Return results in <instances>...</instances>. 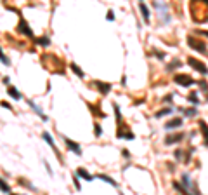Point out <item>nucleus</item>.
<instances>
[{
	"instance_id": "1",
	"label": "nucleus",
	"mask_w": 208,
	"mask_h": 195,
	"mask_svg": "<svg viewBox=\"0 0 208 195\" xmlns=\"http://www.w3.org/2000/svg\"><path fill=\"white\" fill-rule=\"evenodd\" d=\"M187 44H189L191 49H194V51H198V52H201V54H205V52H207V45H205L203 42L196 40L194 37H187Z\"/></svg>"
},
{
	"instance_id": "2",
	"label": "nucleus",
	"mask_w": 208,
	"mask_h": 195,
	"mask_svg": "<svg viewBox=\"0 0 208 195\" xmlns=\"http://www.w3.org/2000/svg\"><path fill=\"white\" fill-rule=\"evenodd\" d=\"M173 80H175V84H179V85H182V87H187V85H192V84H194V80H192L189 75H184V73H177V75L173 77Z\"/></svg>"
},
{
	"instance_id": "3",
	"label": "nucleus",
	"mask_w": 208,
	"mask_h": 195,
	"mask_svg": "<svg viewBox=\"0 0 208 195\" xmlns=\"http://www.w3.org/2000/svg\"><path fill=\"white\" fill-rule=\"evenodd\" d=\"M187 65L192 66V68H196V70H198L199 73H203V75H207V73H208V68L201 63V61H198L196 58H187Z\"/></svg>"
},
{
	"instance_id": "4",
	"label": "nucleus",
	"mask_w": 208,
	"mask_h": 195,
	"mask_svg": "<svg viewBox=\"0 0 208 195\" xmlns=\"http://www.w3.org/2000/svg\"><path fill=\"white\" fill-rule=\"evenodd\" d=\"M18 28H19V32H21V33H24L26 37H33V32L30 30V26L26 24V21L23 19V18L19 19V26H18Z\"/></svg>"
},
{
	"instance_id": "5",
	"label": "nucleus",
	"mask_w": 208,
	"mask_h": 195,
	"mask_svg": "<svg viewBox=\"0 0 208 195\" xmlns=\"http://www.w3.org/2000/svg\"><path fill=\"white\" fill-rule=\"evenodd\" d=\"M64 143H66V146L71 150V152H75L76 155H82V148L76 145V143H73L71 139H68V138H64Z\"/></svg>"
},
{
	"instance_id": "6",
	"label": "nucleus",
	"mask_w": 208,
	"mask_h": 195,
	"mask_svg": "<svg viewBox=\"0 0 208 195\" xmlns=\"http://www.w3.org/2000/svg\"><path fill=\"white\" fill-rule=\"evenodd\" d=\"M184 136H186L184 133H179V134H173V136H168L167 139H165V143H167V145H172V143H179L180 139H184Z\"/></svg>"
},
{
	"instance_id": "7",
	"label": "nucleus",
	"mask_w": 208,
	"mask_h": 195,
	"mask_svg": "<svg viewBox=\"0 0 208 195\" xmlns=\"http://www.w3.org/2000/svg\"><path fill=\"white\" fill-rule=\"evenodd\" d=\"M139 9H141V12H142V19L146 21V24H148V23H149V11H148L146 4L141 2V4H139Z\"/></svg>"
},
{
	"instance_id": "8",
	"label": "nucleus",
	"mask_w": 208,
	"mask_h": 195,
	"mask_svg": "<svg viewBox=\"0 0 208 195\" xmlns=\"http://www.w3.org/2000/svg\"><path fill=\"white\" fill-rule=\"evenodd\" d=\"M28 105H30V106H31V108L35 110V113H37L38 117L42 118V120H47V115H45V113H43V112H42V110L38 108V106L35 105V103H33V101H31V99H28Z\"/></svg>"
},
{
	"instance_id": "9",
	"label": "nucleus",
	"mask_w": 208,
	"mask_h": 195,
	"mask_svg": "<svg viewBox=\"0 0 208 195\" xmlns=\"http://www.w3.org/2000/svg\"><path fill=\"white\" fill-rule=\"evenodd\" d=\"M179 125H182V118L177 117V118H173V120H170V122L165 125V129H168V131H170V129H173V127H179Z\"/></svg>"
},
{
	"instance_id": "10",
	"label": "nucleus",
	"mask_w": 208,
	"mask_h": 195,
	"mask_svg": "<svg viewBox=\"0 0 208 195\" xmlns=\"http://www.w3.org/2000/svg\"><path fill=\"white\" fill-rule=\"evenodd\" d=\"M76 174H78V176H82V178H85L87 181H92V179H94V176H92V174H89V173H87V171H85L83 167L76 169Z\"/></svg>"
},
{
	"instance_id": "11",
	"label": "nucleus",
	"mask_w": 208,
	"mask_h": 195,
	"mask_svg": "<svg viewBox=\"0 0 208 195\" xmlns=\"http://www.w3.org/2000/svg\"><path fill=\"white\" fill-rule=\"evenodd\" d=\"M95 85L99 87V91L101 92H104V94H108L109 91H111V85L109 84H102V82H95Z\"/></svg>"
},
{
	"instance_id": "12",
	"label": "nucleus",
	"mask_w": 208,
	"mask_h": 195,
	"mask_svg": "<svg viewBox=\"0 0 208 195\" xmlns=\"http://www.w3.org/2000/svg\"><path fill=\"white\" fill-rule=\"evenodd\" d=\"M42 138H43V139H45V141H47V143H49V145L54 148V150H57V148H56V143H54V139H52V136H50L47 131H43V133H42Z\"/></svg>"
},
{
	"instance_id": "13",
	"label": "nucleus",
	"mask_w": 208,
	"mask_h": 195,
	"mask_svg": "<svg viewBox=\"0 0 208 195\" xmlns=\"http://www.w3.org/2000/svg\"><path fill=\"white\" fill-rule=\"evenodd\" d=\"M199 129H201V133H203V136H205V145L208 146V125L205 122H199Z\"/></svg>"
},
{
	"instance_id": "14",
	"label": "nucleus",
	"mask_w": 208,
	"mask_h": 195,
	"mask_svg": "<svg viewBox=\"0 0 208 195\" xmlns=\"http://www.w3.org/2000/svg\"><path fill=\"white\" fill-rule=\"evenodd\" d=\"M97 178H99V179H102V181H106V183H109L111 186H118V183H114V179H111L109 176H106V174H99Z\"/></svg>"
},
{
	"instance_id": "15",
	"label": "nucleus",
	"mask_w": 208,
	"mask_h": 195,
	"mask_svg": "<svg viewBox=\"0 0 208 195\" xmlns=\"http://www.w3.org/2000/svg\"><path fill=\"white\" fill-rule=\"evenodd\" d=\"M7 92H9L11 96L14 98V99H21V94H19V92L14 89V87H7Z\"/></svg>"
},
{
	"instance_id": "16",
	"label": "nucleus",
	"mask_w": 208,
	"mask_h": 195,
	"mask_svg": "<svg viewBox=\"0 0 208 195\" xmlns=\"http://www.w3.org/2000/svg\"><path fill=\"white\" fill-rule=\"evenodd\" d=\"M71 70H73V72H75V73H76V75H78V77H80V78H83V77H85V73H83V72L80 70V66H76L75 63L71 65Z\"/></svg>"
},
{
	"instance_id": "17",
	"label": "nucleus",
	"mask_w": 208,
	"mask_h": 195,
	"mask_svg": "<svg viewBox=\"0 0 208 195\" xmlns=\"http://www.w3.org/2000/svg\"><path fill=\"white\" fill-rule=\"evenodd\" d=\"M172 110L170 108H165V110H158V112H156V113H154V117H165V115H168V113H170Z\"/></svg>"
},
{
	"instance_id": "18",
	"label": "nucleus",
	"mask_w": 208,
	"mask_h": 195,
	"mask_svg": "<svg viewBox=\"0 0 208 195\" xmlns=\"http://www.w3.org/2000/svg\"><path fill=\"white\" fill-rule=\"evenodd\" d=\"M0 185H2V192H4V194H9V192H11V186H9V185L4 181V179L0 181Z\"/></svg>"
},
{
	"instance_id": "19",
	"label": "nucleus",
	"mask_w": 208,
	"mask_h": 195,
	"mask_svg": "<svg viewBox=\"0 0 208 195\" xmlns=\"http://www.w3.org/2000/svg\"><path fill=\"white\" fill-rule=\"evenodd\" d=\"M37 42L40 45H49L50 44V39H47V37H42V39H37Z\"/></svg>"
},
{
	"instance_id": "20",
	"label": "nucleus",
	"mask_w": 208,
	"mask_h": 195,
	"mask_svg": "<svg viewBox=\"0 0 208 195\" xmlns=\"http://www.w3.org/2000/svg\"><path fill=\"white\" fill-rule=\"evenodd\" d=\"M113 108H114V113H116V118L120 120V118H121V113H120V108H118V105H113Z\"/></svg>"
},
{
	"instance_id": "21",
	"label": "nucleus",
	"mask_w": 208,
	"mask_h": 195,
	"mask_svg": "<svg viewBox=\"0 0 208 195\" xmlns=\"http://www.w3.org/2000/svg\"><path fill=\"white\" fill-rule=\"evenodd\" d=\"M189 101H191V103H194V105L198 103V99H196V92H191V96H189Z\"/></svg>"
},
{
	"instance_id": "22",
	"label": "nucleus",
	"mask_w": 208,
	"mask_h": 195,
	"mask_svg": "<svg viewBox=\"0 0 208 195\" xmlns=\"http://www.w3.org/2000/svg\"><path fill=\"white\" fill-rule=\"evenodd\" d=\"M2 63H4V65H7V66H9V65H11V61H9V59H7V56H5V54H4V52H2Z\"/></svg>"
},
{
	"instance_id": "23",
	"label": "nucleus",
	"mask_w": 208,
	"mask_h": 195,
	"mask_svg": "<svg viewBox=\"0 0 208 195\" xmlns=\"http://www.w3.org/2000/svg\"><path fill=\"white\" fill-rule=\"evenodd\" d=\"M94 127H95V136H101V125H99V124H95Z\"/></svg>"
},
{
	"instance_id": "24",
	"label": "nucleus",
	"mask_w": 208,
	"mask_h": 195,
	"mask_svg": "<svg viewBox=\"0 0 208 195\" xmlns=\"http://www.w3.org/2000/svg\"><path fill=\"white\" fill-rule=\"evenodd\" d=\"M196 33H198V35H205V37H208V32H207V30H196Z\"/></svg>"
},
{
	"instance_id": "25",
	"label": "nucleus",
	"mask_w": 208,
	"mask_h": 195,
	"mask_svg": "<svg viewBox=\"0 0 208 195\" xmlns=\"http://www.w3.org/2000/svg\"><path fill=\"white\" fill-rule=\"evenodd\" d=\"M194 113H196V110H186V115H187V117H192Z\"/></svg>"
},
{
	"instance_id": "26",
	"label": "nucleus",
	"mask_w": 208,
	"mask_h": 195,
	"mask_svg": "<svg viewBox=\"0 0 208 195\" xmlns=\"http://www.w3.org/2000/svg\"><path fill=\"white\" fill-rule=\"evenodd\" d=\"M108 19H109V21H113V19H114V16H113V11H109V12H108Z\"/></svg>"
},
{
	"instance_id": "27",
	"label": "nucleus",
	"mask_w": 208,
	"mask_h": 195,
	"mask_svg": "<svg viewBox=\"0 0 208 195\" xmlns=\"http://www.w3.org/2000/svg\"><path fill=\"white\" fill-rule=\"evenodd\" d=\"M75 186H76V190H80V181H78V178L75 176Z\"/></svg>"
},
{
	"instance_id": "28",
	"label": "nucleus",
	"mask_w": 208,
	"mask_h": 195,
	"mask_svg": "<svg viewBox=\"0 0 208 195\" xmlns=\"http://www.w3.org/2000/svg\"><path fill=\"white\" fill-rule=\"evenodd\" d=\"M2 106H4V108H7V110H9V108H11V105H9V103H5V101H4V103H2Z\"/></svg>"
}]
</instances>
